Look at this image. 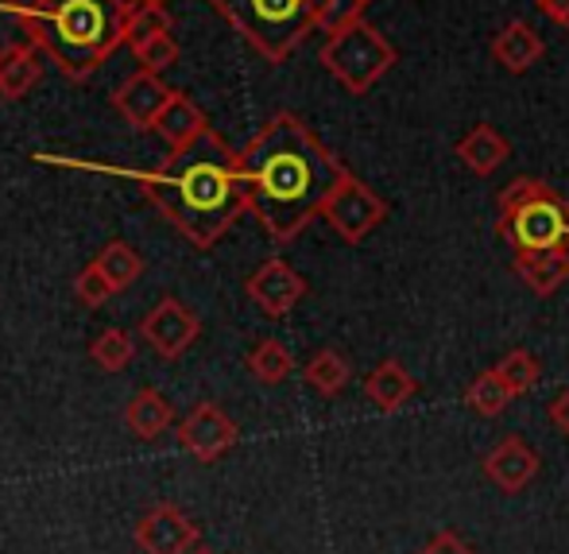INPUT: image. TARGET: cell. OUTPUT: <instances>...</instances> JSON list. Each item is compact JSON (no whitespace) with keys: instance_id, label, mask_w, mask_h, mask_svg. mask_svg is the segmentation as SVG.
<instances>
[{"instance_id":"1","label":"cell","mask_w":569,"mask_h":554,"mask_svg":"<svg viewBox=\"0 0 569 554\" xmlns=\"http://www.w3.org/2000/svg\"><path fill=\"white\" fill-rule=\"evenodd\" d=\"M345 175L349 167L295 112H276L240 151L248 214H256V221L279 245L322 218L326 198Z\"/></svg>"},{"instance_id":"2","label":"cell","mask_w":569,"mask_h":554,"mask_svg":"<svg viewBox=\"0 0 569 554\" xmlns=\"http://www.w3.org/2000/svg\"><path fill=\"white\" fill-rule=\"evenodd\" d=\"M128 179L140 182L167 225H174L194 248H213L248 210L240 151H232L226 136L213 128H206L187 148L171 151L151 171H128Z\"/></svg>"},{"instance_id":"3","label":"cell","mask_w":569,"mask_h":554,"mask_svg":"<svg viewBox=\"0 0 569 554\" xmlns=\"http://www.w3.org/2000/svg\"><path fill=\"white\" fill-rule=\"evenodd\" d=\"M128 8L109 0H20V28L67 78L98 75L124 43Z\"/></svg>"},{"instance_id":"4","label":"cell","mask_w":569,"mask_h":554,"mask_svg":"<svg viewBox=\"0 0 569 554\" xmlns=\"http://www.w3.org/2000/svg\"><path fill=\"white\" fill-rule=\"evenodd\" d=\"M496 233L516 256L555 253L569 248V206L558 198V190L542 179H511L500 190V221Z\"/></svg>"},{"instance_id":"5","label":"cell","mask_w":569,"mask_h":554,"mask_svg":"<svg viewBox=\"0 0 569 554\" xmlns=\"http://www.w3.org/2000/svg\"><path fill=\"white\" fill-rule=\"evenodd\" d=\"M210 4L271 67L291 59L295 47L310 31H318V0H210Z\"/></svg>"},{"instance_id":"6","label":"cell","mask_w":569,"mask_h":554,"mask_svg":"<svg viewBox=\"0 0 569 554\" xmlns=\"http://www.w3.org/2000/svg\"><path fill=\"white\" fill-rule=\"evenodd\" d=\"M396 47L372 23H352L326 39L322 47V67L345 86L349 93H368L391 67H396Z\"/></svg>"},{"instance_id":"7","label":"cell","mask_w":569,"mask_h":554,"mask_svg":"<svg viewBox=\"0 0 569 554\" xmlns=\"http://www.w3.org/2000/svg\"><path fill=\"white\" fill-rule=\"evenodd\" d=\"M322 218L333 225V233H338L341 240L360 245L376 225H383V218H388V202H383L365 179H357V175L349 171L338 187H333V195L326 198Z\"/></svg>"},{"instance_id":"8","label":"cell","mask_w":569,"mask_h":554,"mask_svg":"<svg viewBox=\"0 0 569 554\" xmlns=\"http://www.w3.org/2000/svg\"><path fill=\"white\" fill-rule=\"evenodd\" d=\"M140 334L148 337V345L163 360H179L182 353L198 342V334H202V318H198L187 303H179V299L167 295V299H159L156 307L143 315Z\"/></svg>"},{"instance_id":"9","label":"cell","mask_w":569,"mask_h":554,"mask_svg":"<svg viewBox=\"0 0 569 554\" xmlns=\"http://www.w3.org/2000/svg\"><path fill=\"white\" fill-rule=\"evenodd\" d=\"M244 291L268 318H287L302 299H307L310 287H307V279L291 268V264L279 260V256H271V260H263L260 268L248 276Z\"/></svg>"},{"instance_id":"10","label":"cell","mask_w":569,"mask_h":554,"mask_svg":"<svg viewBox=\"0 0 569 554\" xmlns=\"http://www.w3.org/2000/svg\"><path fill=\"white\" fill-rule=\"evenodd\" d=\"M179 443L202 465H210L240 443V431L218 404H194V412L179 423Z\"/></svg>"},{"instance_id":"11","label":"cell","mask_w":569,"mask_h":554,"mask_svg":"<svg viewBox=\"0 0 569 554\" xmlns=\"http://www.w3.org/2000/svg\"><path fill=\"white\" fill-rule=\"evenodd\" d=\"M198 540H202L198 524L174 504H156L136 524V547L143 554H194Z\"/></svg>"},{"instance_id":"12","label":"cell","mask_w":569,"mask_h":554,"mask_svg":"<svg viewBox=\"0 0 569 554\" xmlns=\"http://www.w3.org/2000/svg\"><path fill=\"white\" fill-rule=\"evenodd\" d=\"M171 93L174 90L159 75L136 70V75H128L124 82L117 86L109 106H113L117 117L124 120V125H132L136 132H148V128H156V117L163 112L167 101H171Z\"/></svg>"},{"instance_id":"13","label":"cell","mask_w":569,"mask_h":554,"mask_svg":"<svg viewBox=\"0 0 569 554\" xmlns=\"http://www.w3.org/2000/svg\"><path fill=\"white\" fill-rule=\"evenodd\" d=\"M480 465H485L488 481H492L496 488H503V493H523V488L539 477L542 462H539V454L523 443V438L508 435L503 443H496L492 449H488Z\"/></svg>"},{"instance_id":"14","label":"cell","mask_w":569,"mask_h":554,"mask_svg":"<svg viewBox=\"0 0 569 554\" xmlns=\"http://www.w3.org/2000/svg\"><path fill=\"white\" fill-rule=\"evenodd\" d=\"M43 78V51L28 36L12 39L0 51V101H20Z\"/></svg>"},{"instance_id":"15","label":"cell","mask_w":569,"mask_h":554,"mask_svg":"<svg viewBox=\"0 0 569 554\" xmlns=\"http://www.w3.org/2000/svg\"><path fill=\"white\" fill-rule=\"evenodd\" d=\"M542 55H547V43H542V36L527 20L503 23L492 39V59L500 62L508 75H523V70H531Z\"/></svg>"},{"instance_id":"16","label":"cell","mask_w":569,"mask_h":554,"mask_svg":"<svg viewBox=\"0 0 569 554\" xmlns=\"http://www.w3.org/2000/svg\"><path fill=\"white\" fill-rule=\"evenodd\" d=\"M206 128H210L206 112L198 109L187 93H171V101H167L163 112L156 117V128H151V132H156L171 151H179V148H187V144H194Z\"/></svg>"},{"instance_id":"17","label":"cell","mask_w":569,"mask_h":554,"mask_svg":"<svg viewBox=\"0 0 569 554\" xmlns=\"http://www.w3.org/2000/svg\"><path fill=\"white\" fill-rule=\"evenodd\" d=\"M415 392H419V380H415V376L403 368V360H396V357L380 360L365 380L368 404L380 407V412H399Z\"/></svg>"},{"instance_id":"18","label":"cell","mask_w":569,"mask_h":554,"mask_svg":"<svg viewBox=\"0 0 569 554\" xmlns=\"http://www.w3.org/2000/svg\"><path fill=\"white\" fill-rule=\"evenodd\" d=\"M508 156H511V144L503 140L492 125H477L472 132H465L461 140H457V159H461L472 175H480V179L500 171Z\"/></svg>"},{"instance_id":"19","label":"cell","mask_w":569,"mask_h":554,"mask_svg":"<svg viewBox=\"0 0 569 554\" xmlns=\"http://www.w3.org/2000/svg\"><path fill=\"white\" fill-rule=\"evenodd\" d=\"M516 276L531 287L539 299H550L555 291H562L569 279V248H555V253H535V256H516Z\"/></svg>"},{"instance_id":"20","label":"cell","mask_w":569,"mask_h":554,"mask_svg":"<svg viewBox=\"0 0 569 554\" xmlns=\"http://www.w3.org/2000/svg\"><path fill=\"white\" fill-rule=\"evenodd\" d=\"M171 423H174V407L167 404L163 392L140 388L132 399H128V407H124V427L132 431L136 438H143V443L159 438L167 427H171Z\"/></svg>"},{"instance_id":"21","label":"cell","mask_w":569,"mask_h":554,"mask_svg":"<svg viewBox=\"0 0 569 554\" xmlns=\"http://www.w3.org/2000/svg\"><path fill=\"white\" fill-rule=\"evenodd\" d=\"M248 373H252V380L263 384V388H276V384H283L287 376L295 373L291 349H287L279 337H260V342L248 349Z\"/></svg>"},{"instance_id":"22","label":"cell","mask_w":569,"mask_h":554,"mask_svg":"<svg viewBox=\"0 0 569 554\" xmlns=\"http://www.w3.org/2000/svg\"><path fill=\"white\" fill-rule=\"evenodd\" d=\"M93 264H98L101 271H106V279L117 287V295L120 291H128V287L136 284V279L143 276V260H140V253H136L128 240H109L106 248H101L98 256H93Z\"/></svg>"},{"instance_id":"23","label":"cell","mask_w":569,"mask_h":554,"mask_svg":"<svg viewBox=\"0 0 569 554\" xmlns=\"http://www.w3.org/2000/svg\"><path fill=\"white\" fill-rule=\"evenodd\" d=\"M302 376H307V384L318 396H338L352 373H349V360H345L338 349H318L315 357L307 360Z\"/></svg>"},{"instance_id":"24","label":"cell","mask_w":569,"mask_h":554,"mask_svg":"<svg viewBox=\"0 0 569 554\" xmlns=\"http://www.w3.org/2000/svg\"><path fill=\"white\" fill-rule=\"evenodd\" d=\"M511 392H508V384L496 376V368H488V373H480L477 380L465 388V404L472 407L477 415H485V419H496V415H503L508 412V404H511Z\"/></svg>"},{"instance_id":"25","label":"cell","mask_w":569,"mask_h":554,"mask_svg":"<svg viewBox=\"0 0 569 554\" xmlns=\"http://www.w3.org/2000/svg\"><path fill=\"white\" fill-rule=\"evenodd\" d=\"M132 357H136V342H132V334L120 330V326L101 330L90 345V360L101 373H120V368L132 365Z\"/></svg>"},{"instance_id":"26","label":"cell","mask_w":569,"mask_h":554,"mask_svg":"<svg viewBox=\"0 0 569 554\" xmlns=\"http://www.w3.org/2000/svg\"><path fill=\"white\" fill-rule=\"evenodd\" d=\"M163 31H171V12H167V0H151V4L136 8V12L128 16L124 43L136 51V47H143L148 39L163 36Z\"/></svg>"},{"instance_id":"27","label":"cell","mask_w":569,"mask_h":554,"mask_svg":"<svg viewBox=\"0 0 569 554\" xmlns=\"http://www.w3.org/2000/svg\"><path fill=\"white\" fill-rule=\"evenodd\" d=\"M496 376H500V380L508 384L511 396H527V392H531L535 384H539L542 365L527 349H511L508 357H503L500 365H496Z\"/></svg>"},{"instance_id":"28","label":"cell","mask_w":569,"mask_h":554,"mask_svg":"<svg viewBox=\"0 0 569 554\" xmlns=\"http://www.w3.org/2000/svg\"><path fill=\"white\" fill-rule=\"evenodd\" d=\"M365 0H318V31L338 36V31L365 20Z\"/></svg>"},{"instance_id":"29","label":"cell","mask_w":569,"mask_h":554,"mask_svg":"<svg viewBox=\"0 0 569 554\" xmlns=\"http://www.w3.org/2000/svg\"><path fill=\"white\" fill-rule=\"evenodd\" d=\"M132 55H136V62H140V70L163 75V70H171L174 62H179V39H174L171 31H163V36H156L143 47H136Z\"/></svg>"},{"instance_id":"30","label":"cell","mask_w":569,"mask_h":554,"mask_svg":"<svg viewBox=\"0 0 569 554\" xmlns=\"http://www.w3.org/2000/svg\"><path fill=\"white\" fill-rule=\"evenodd\" d=\"M74 295H78V303L82 307H106L109 299L117 295V287L106 279V271L98 268V264H86L82 271H78V279H74Z\"/></svg>"},{"instance_id":"31","label":"cell","mask_w":569,"mask_h":554,"mask_svg":"<svg viewBox=\"0 0 569 554\" xmlns=\"http://www.w3.org/2000/svg\"><path fill=\"white\" fill-rule=\"evenodd\" d=\"M415 554H477L469 547V543L461 540L457 532H450V527H442L438 535H430V543L422 551H415Z\"/></svg>"},{"instance_id":"32","label":"cell","mask_w":569,"mask_h":554,"mask_svg":"<svg viewBox=\"0 0 569 554\" xmlns=\"http://www.w3.org/2000/svg\"><path fill=\"white\" fill-rule=\"evenodd\" d=\"M550 423H555L562 435H569V388L550 399Z\"/></svg>"},{"instance_id":"33","label":"cell","mask_w":569,"mask_h":554,"mask_svg":"<svg viewBox=\"0 0 569 554\" xmlns=\"http://www.w3.org/2000/svg\"><path fill=\"white\" fill-rule=\"evenodd\" d=\"M535 4H539V12L550 16L558 28L569 31V0H535Z\"/></svg>"},{"instance_id":"34","label":"cell","mask_w":569,"mask_h":554,"mask_svg":"<svg viewBox=\"0 0 569 554\" xmlns=\"http://www.w3.org/2000/svg\"><path fill=\"white\" fill-rule=\"evenodd\" d=\"M0 23H4V28H20V0H0ZM4 47L8 43H0V51H4Z\"/></svg>"},{"instance_id":"35","label":"cell","mask_w":569,"mask_h":554,"mask_svg":"<svg viewBox=\"0 0 569 554\" xmlns=\"http://www.w3.org/2000/svg\"><path fill=\"white\" fill-rule=\"evenodd\" d=\"M109 4H120V8H128V12H136V8L151 4V0H109Z\"/></svg>"},{"instance_id":"36","label":"cell","mask_w":569,"mask_h":554,"mask_svg":"<svg viewBox=\"0 0 569 554\" xmlns=\"http://www.w3.org/2000/svg\"><path fill=\"white\" fill-rule=\"evenodd\" d=\"M194 554H210V551H194Z\"/></svg>"},{"instance_id":"37","label":"cell","mask_w":569,"mask_h":554,"mask_svg":"<svg viewBox=\"0 0 569 554\" xmlns=\"http://www.w3.org/2000/svg\"><path fill=\"white\" fill-rule=\"evenodd\" d=\"M365 4H372V0H365Z\"/></svg>"}]
</instances>
